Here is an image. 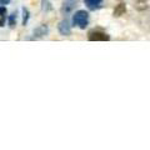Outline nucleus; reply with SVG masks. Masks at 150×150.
<instances>
[{
  "mask_svg": "<svg viewBox=\"0 0 150 150\" xmlns=\"http://www.w3.org/2000/svg\"><path fill=\"white\" fill-rule=\"evenodd\" d=\"M48 34H49L48 25H40L33 31V39H41V38H45Z\"/></svg>",
  "mask_w": 150,
  "mask_h": 150,
  "instance_id": "nucleus-4",
  "label": "nucleus"
},
{
  "mask_svg": "<svg viewBox=\"0 0 150 150\" xmlns=\"http://www.w3.org/2000/svg\"><path fill=\"white\" fill-rule=\"evenodd\" d=\"M125 13H126V5H125V3H120V4H118V5L115 6L114 11H112V15H114L115 18H120V16L125 15Z\"/></svg>",
  "mask_w": 150,
  "mask_h": 150,
  "instance_id": "nucleus-6",
  "label": "nucleus"
},
{
  "mask_svg": "<svg viewBox=\"0 0 150 150\" xmlns=\"http://www.w3.org/2000/svg\"><path fill=\"white\" fill-rule=\"evenodd\" d=\"M4 15H6V8L5 6H0V16H4Z\"/></svg>",
  "mask_w": 150,
  "mask_h": 150,
  "instance_id": "nucleus-11",
  "label": "nucleus"
},
{
  "mask_svg": "<svg viewBox=\"0 0 150 150\" xmlns=\"http://www.w3.org/2000/svg\"><path fill=\"white\" fill-rule=\"evenodd\" d=\"M103 1H104V0H84L86 8L91 11L99 10V9L103 6Z\"/></svg>",
  "mask_w": 150,
  "mask_h": 150,
  "instance_id": "nucleus-5",
  "label": "nucleus"
},
{
  "mask_svg": "<svg viewBox=\"0 0 150 150\" xmlns=\"http://www.w3.org/2000/svg\"><path fill=\"white\" fill-rule=\"evenodd\" d=\"M21 11H23V25H26L28 24V21H29V18H30V13L29 10H28L26 8H23L21 9Z\"/></svg>",
  "mask_w": 150,
  "mask_h": 150,
  "instance_id": "nucleus-9",
  "label": "nucleus"
},
{
  "mask_svg": "<svg viewBox=\"0 0 150 150\" xmlns=\"http://www.w3.org/2000/svg\"><path fill=\"white\" fill-rule=\"evenodd\" d=\"M58 31H59V34L63 35V36H70L71 35V25H70V21L67 18L58 24Z\"/></svg>",
  "mask_w": 150,
  "mask_h": 150,
  "instance_id": "nucleus-3",
  "label": "nucleus"
},
{
  "mask_svg": "<svg viewBox=\"0 0 150 150\" xmlns=\"http://www.w3.org/2000/svg\"><path fill=\"white\" fill-rule=\"evenodd\" d=\"M0 4H1V5H8V4H10V0H0Z\"/></svg>",
  "mask_w": 150,
  "mask_h": 150,
  "instance_id": "nucleus-13",
  "label": "nucleus"
},
{
  "mask_svg": "<svg viewBox=\"0 0 150 150\" xmlns=\"http://www.w3.org/2000/svg\"><path fill=\"white\" fill-rule=\"evenodd\" d=\"M88 40L89 41H109L110 35L101 30H91L88 34Z\"/></svg>",
  "mask_w": 150,
  "mask_h": 150,
  "instance_id": "nucleus-2",
  "label": "nucleus"
},
{
  "mask_svg": "<svg viewBox=\"0 0 150 150\" xmlns=\"http://www.w3.org/2000/svg\"><path fill=\"white\" fill-rule=\"evenodd\" d=\"M71 23L74 26L79 28V29H86L88 25H89V13L85 10H78L74 13L73 19H71Z\"/></svg>",
  "mask_w": 150,
  "mask_h": 150,
  "instance_id": "nucleus-1",
  "label": "nucleus"
},
{
  "mask_svg": "<svg viewBox=\"0 0 150 150\" xmlns=\"http://www.w3.org/2000/svg\"><path fill=\"white\" fill-rule=\"evenodd\" d=\"M5 20H6V16H0V28H3L4 25H5Z\"/></svg>",
  "mask_w": 150,
  "mask_h": 150,
  "instance_id": "nucleus-12",
  "label": "nucleus"
},
{
  "mask_svg": "<svg viewBox=\"0 0 150 150\" xmlns=\"http://www.w3.org/2000/svg\"><path fill=\"white\" fill-rule=\"evenodd\" d=\"M134 8L139 11L145 10L148 8V0H134Z\"/></svg>",
  "mask_w": 150,
  "mask_h": 150,
  "instance_id": "nucleus-8",
  "label": "nucleus"
},
{
  "mask_svg": "<svg viewBox=\"0 0 150 150\" xmlns=\"http://www.w3.org/2000/svg\"><path fill=\"white\" fill-rule=\"evenodd\" d=\"M76 6V1L75 0H69V1H65L62 6V13L63 14H68L73 10V9Z\"/></svg>",
  "mask_w": 150,
  "mask_h": 150,
  "instance_id": "nucleus-7",
  "label": "nucleus"
},
{
  "mask_svg": "<svg viewBox=\"0 0 150 150\" xmlns=\"http://www.w3.org/2000/svg\"><path fill=\"white\" fill-rule=\"evenodd\" d=\"M16 21H18V15L16 13H13L10 16H9V26L11 28V29H14V28L16 26Z\"/></svg>",
  "mask_w": 150,
  "mask_h": 150,
  "instance_id": "nucleus-10",
  "label": "nucleus"
}]
</instances>
